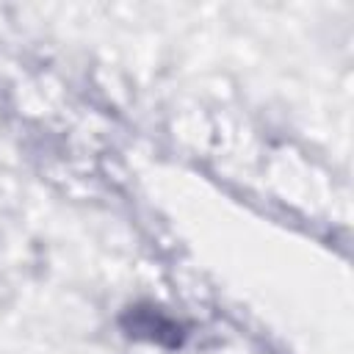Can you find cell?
<instances>
[{"label":"cell","instance_id":"cell-1","mask_svg":"<svg viewBox=\"0 0 354 354\" xmlns=\"http://www.w3.org/2000/svg\"><path fill=\"white\" fill-rule=\"evenodd\" d=\"M122 329H124L133 340L158 346V348H163V351H177V348H183V346H185V337H188V329H185L171 313H166L163 307H158V304H152V301L130 304V307L122 313Z\"/></svg>","mask_w":354,"mask_h":354}]
</instances>
